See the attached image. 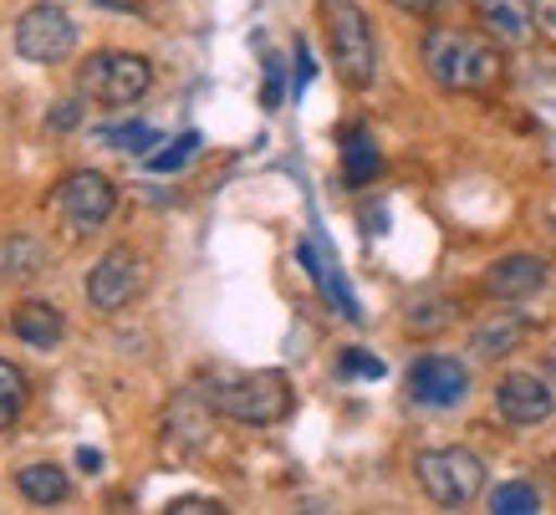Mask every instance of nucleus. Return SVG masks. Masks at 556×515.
Here are the masks:
<instances>
[{
  "mask_svg": "<svg viewBox=\"0 0 556 515\" xmlns=\"http://www.w3.org/2000/svg\"><path fill=\"white\" fill-rule=\"evenodd\" d=\"M424 72L444 92H490L506 77V56L485 36L434 26V32H424Z\"/></svg>",
  "mask_w": 556,
  "mask_h": 515,
  "instance_id": "1",
  "label": "nucleus"
},
{
  "mask_svg": "<svg viewBox=\"0 0 556 515\" xmlns=\"http://www.w3.org/2000/svg\"><path fill=\"white\" fill-rule=\"evenodd\" d=\"M204 399L215 403V414L251 424V429H270L296 409V393L281 367H255V373H215L200 388Z\"/></svg>",
  "mask_w": 556,
  "mask_h": 515,
  "instance_id": "2",
  "label": "nucleus"
},
{
  "mask_svg": "<svg viewBox=\"0 0 556 515\" xmlns=\"http://www.w3.org/2000/svg\"><path fill=\"white\" fill-rule=\"evenodd\" d=\"M414 475H419L424 495L444 505V511H465L475 500L490 490V475H485V460L465 444H439V449H424L414 460Z\"/></svg>",
  "mask_w": 556,
  "mask_h": 515,
  "instance_id": "3",
  "label": "nucleus"
},
{
  "mask_svg": "<svg viewBox=\"0 0 556 515\" xmlns=\"http://www.w3.org/2000/svg\"><path fill=\"white\" fill-rule=\"evenodd\" d=\"M321 26H327L342 83L357 92L378 83V36H372V21L363 16V5L357 0H321Z\"/></svg>",
  "mask_w": 556,
  "mask_h": 515,
  "instance_id": "4",
  "label": "nucleus"
},
{
  "mask_svg": "<svg viewBox=\"0 0 556 515\" xmlns=\"http://www.w3.org/2000/svg\"><path fill=\"white\" fill-rule=\"evenodd\" d=\"M153 87V62L138 51H92L77 67V92L102 108H128Z\"/></svg>",
  "mask_w": 556,
  "mask_h": 515,
  "instance_id": "5",
  "label": "nucleus"
},
{
  "mask_svg": "<svg viewBox=\"0 0 556 515\" xmlns=\"http://www.w3.org/2000/svg\"><path fill=\"white\" fill-rule=\"evenodd\" d=\"M51 210L62 215V225H67V235H98L108 219H113V210H118V189H113V179L108 174H98V168H77V174H67V179L51 189Z\"/></svg>",
  "mask_w": 556,
  "mask_h": 515,
  "instance_id": "6",
  "label": "nucleus"
},
{
  "mask_svg": "<svg viewBox=\"0 0 556 515\" xmlns=\"http://www.w3.org/2000/svg\"><path fill=\"white\" fill-rule=\"evenodd\" d=\"M143 286H149V266H143V255L128 246H113L98 266L87 271V301H92L98 312L134 306V301L143 297Z\"/></svg>",
  "mask_w": 556,
  "mask_h": 515,
  "instance_id": "7",
  "label": "nucleus"
},
{
  "mask_svg": "<svg viewBox=\"0 0 556 515\" xmlns=\"http://www.w3.org/2000/svg\"><path fill=\"white\" fill-rule=\"evenodd\" d=\"M72 47H77V26L62 5H31V11H21L16 21V51L36 67H56V62H67Z\"/></svg>",
  "mask_w": 556,
  "mask_h": 515,
  "instance_id": "8",
  "label": "nucleus"
},
{
  "mask_svg": "<svg viewBox=\"0 0 556 515\" xmlns=\"http://www.w3.org/2000/svg\"><path fill=\"white\" fill-rule=\"evenodd\" d=\"M408 393L424 409H455L470 393V373L455 357H434L429 352V357H414V367H408Z\"/></svg>",
  "mask_w": 556,
  "mask_h": 515,
  "instance_id": "9",
  "label": "nucleus"
},
{
  "mask_svg": "<svg viewBox=\"0 0 556 515\" xmlns=\"http://www.w3.org/2000/svg\"><path fill=\"white\" fill-rule=\"evenodd\" d=\"M495 409H501L506 424L531 429V424H546L556 414V399L536 373H506V378L495 382Z\"/></svg>",
  "mask_w": 556,
  "mask_h": 515,
  "instance_id": "10",
  "label": "nucleus"
},
{
  "mask_svg": "<svg viewBox=\"0 0 556 515\" xmlns=\"http://www.w3.org/2000/svg\"><path fill=\"white\" fill-rule=\"evenodd\" d=\"M546 281H552V266L541 255H501L480 276V286L495 301H526V297H536V291H546Z\"/></svg>",
  "mask_w": 556,
  "mask_h": 515,
  "instance_id": "11",
  "label": "nucleus"
},
{
  "mask_svg": "<svg viewBox=\"0 0 556 515\" xmlns=\"http://www.w3.org/2000/svg\"><path fill=\"white\" fill-rule=\"evenodd\" d=\"M11 337L21 348H36V352H51L62 337H67V316L56 312L51 301H21L11 312Z\"/></svg>",
  "mask_w": 556,
  "mask_h": 515,
  "instance_id": "12",
  "label": "nucleus"
},
{
  "mask_svg": "<svg viewBox=\"0 0 556 515\" xmlns=\"http://www.w3.org/2000/svg\"><path fill=\"white\" fill-rule=\"evenodd\" d=\"M296 261L312 271V281L321 286V297H327V306H332V312H342L348 322H357V316H363V306H357V297H353V286H348V276H342V271L332 266L327 255H321L317 240H302V246H296Z\"/></svg>",
  "mask_w": 556,
  "mask_h": 515,
  "instance_id": "13",
  "label": "nucleus"
},
{
  "mask_svg": "<svg viewBox=\"0 0 556 515\" xmlns=\"http://www.w3.org/2000/svg\"><path fill=\"white\" fill-rule=\"evenodd\" d=\"M338 143H342V179L353 184V189H363V184L378 179L383 153H378V143H372V128H368V123H348Z\"/></svg>",
  "mask_w": 556,
  "mask_h": 515,
  "instance_id": "14",
  "label": "nucleus"
},
{
  "mask_svg": "<svg viewBox=\"0 0 556 515\" xmlns=\"http://www.w3.org/2000/svg\"><path fill=\"white\" fill-rule=\"evenodd\" d=\"M480 16L501 41L521 47V41H531V26H536V0H480Z\"/></svg>",
  "mask_w": 556,
  "mask_h": 515,
  "instance_id": "15",
  "label": "nucleus"
},
{
  "mask_svg": "<svg viewBox=\"0 0 556 515\" xmlns=\"http://www.w3.org/2000/svg\"><path fill=\"white\" fill-rule=\"evenodd\" d=\"M16 490L31 505H62L72 495V480L62 465H26V469H16Z\"/></svg>",
  "mask_w": 556,
  "mask_h": 515,
  "instance_id": "16",
  "label": "nucleus"
},
{
  "mask_svg": "<svg viewBox=\"0 0 556 515\" xmlns=\"http://www.w3.org/2000/svg\"><path fill=\"white\" fill-rule=\"evenodd\" d=\"M470 342L480 357H506V352H516L526 342V316H485Z\"/></svg>",
  "mask_w": 556,
  "mask_h": 515,
  "instance_id": "17",
  "label": "nucleus"
},
{
  "mask_svg": "<svg viewBox=\"0 0 556 515\" xmlns=\"http://www.w3.org/2000/svg\"><path fill=\"white\" fill-rule=\"evenodd\" d=\"M26 403H31V382L21 373L11 357H0V434L16 429L21 414H26Z\"/></svg>",
  "mask_w": 556,
  "mask_h": 515,
  "instance_id": "18",
  "label": "nucleus"
},
{
  "mask_svg": "<svg viewBox=\"0 0 556 515\" xmlns=\"http://www.w3.org/2000/svg\"><path fill=\"white\" fill-rule=\"evenodd\" d=\"M490 511H495V515H531V511H541L536 485H531V480L495 485V490H490Z\"/></svg>",
  "mask_w": 556,
  "mask_h": 515,
  "instance_id": "19",
  "label": "nucleus"
},
{
  "mask_svg": "<svg viewBox=\"0 0 556 515\" xmlns=\"http://www.w3.org/2000/svg\"><path fill=\"white\" fill-rule=\"evenodd\" d=\"M194 153H200V134H179V138H169V143H159L143 164H149V174H179Z\"/></svg>",
  "mask_w": 556,
  "mask_h": 515,
  "instance_id": "20",
  "label": "nucleus"
},
{
  "mask_svg": "<svg viewBox=\"0 0 556 515\" xmlns=\"http://www.w3.org/2000/svg\"><path fill=\"white\" fill-rule=\"evenodd\" d=\"M98 143L123 149V153H153V149H159V134H153L149 123H118V128H102Z\"/></svg>",
  "mask_w": 556,
  "mask_h": 515,
  "instance_id": "21",
  "label": "nucleus"
},
{
  "mask_svg": "<svg viewBox=\"0 0 556 515\" xmlns=\"http://www.w3.org/2000/svg\"><path fill=\"white\" fill-rule=\"evenodd\" d=\"M338 373H342V378L378 382V378L388 373V363L378 357V352H368V348H342V352H338Z\"/></svg>",
  "mask_w": 556,
  "mask_h": 515,
  "instance_id": "22",
  "label": "nucleus"
},
{
  "mask_svg": "<svg viewBox=\"0 0 556 515\" xmlns=\"http://www.w3.org/2000/svg\"><path fill=\"white\" fill-rule=\"evenodd\" d=\"M36 266H41V246H36V240H11V246H5V276L26 281Z\"/></svg>",
  "mask_w": 556,
  "mask_h": 515,
  "instance_id": "23",
  "label": "nucleus"
},
{
  "mask_svg": "<svg viewBox=\"0 0 556 515\" xmlns=\"http://www.w3.org/2000/svg\"><path fill=\"white\" fill-rule=\"evenodd\" d=\"M287 98V67H281V56H266V87H261V102L266 108H281Z\"/></svg>",
  "mask_w": 556,
  "mask_h": 515,
  "instance_id": "24",
  "label": "nucleus"
},
{
  "mask_svg": "<svg viewBox=\"0 0 556 515\" xmlns=\"http://www.w3.org/2000/svg\"><path fill=\"white\" fill-rule=\"evenodd\" d=\"M225 505L219 500H204V495H179L169 500V515H219Z\"/></svg>",
  "mask_w": 556,
  "mask_h": 515,
  "instance_id": "25",
  "label": "nucleus"
},
{
  "mask_svg": "<svg viewBox=\"0 0 556 515\" xmlns=\"http://www.w3.org/2000/svg\"><path fill=\"white\" fill-rule=\"evenodd\" d=\"M77 117H83V108H77V102H62V108H51V128H56V134H72Z\"/></svg>",
  "mask_w": 556,
  "mask_h": 515,
  "instance_id": "26",
  "label": "nucleus"
},
{
  "mask_svg": "<svg viewBox=\"0 0 556 515\" xmlns=\"http://www.w3.org/2000/svg\"><path fill=\"white\" fill-rule=\"evenodd\" d=\"M317 77V62H312V51H306V41H296V92H306V83Z\"/></svg>",
  "mask_w": 556,
  "mask_h": 515,
  "instance_id": "27",
  "label": "nucleus"
},
{
  "mask_svg": "<svg viewBox=\"0 0 556 515\" xmlns=\"http://www.w3.org/2000/svg\"><path fill=\"white\" fill-rule=\"evenodd\" d=\"M77 469H83V475H98V469H102V454L92 444H83V449H77Z\"/></svg>",
  "mask_w": 556,
  "mask_h": 515,
  "instance_id": "28",
  "label": "nucleus"
},
{
  "mask_svg": "<svg viewBox=\"0 0 556 515\" xmlns=\"http://www.w3.org/2000/svg\"><path fill=\"white\" fill-rule=\"evenodd\" d=\"M102 11H138V0H98Z\"/></svg>",
  "mask_w": 556,
  "mask_h": 515,
  "instance_id": "29",
  "label": "nucleus"
},
{
  "mask_svg": "<svg viewBox=\"0 0 556 515\" xmlns=\"http://www.w3.org/2000/svg\"><path fill=\"white\" fill-rule=\"evenodd\" d=\"M399 5H404V11H429L434 0H399Z\"/></svg>",
  "mask_w": 556,
  "mask_h": 515,
  "instance_id": "30",
  "label": "nucleus"
}]
</instances>
